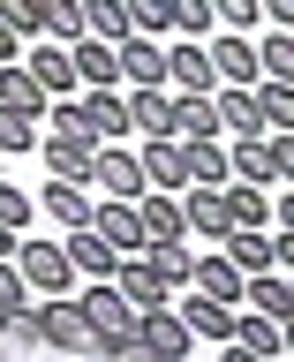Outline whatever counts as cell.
<instances>
[{
	"instance_id": "obj_1",
	"label": "cell",
	"mask_w": 294,
	"mask_h": 362,
	"mask_svg": "<svg viewBox=\"0 0 294 362\" xmlns=\"http://www.w3.org/2000/svg\"><path fill=\"white\" fill-rule=\"evenodd\" d=\"M30 325H38V339H45V347H61V355H90V347H106V339L90 332L83 302H61V294H38Z\"/></svg>"
},
{
	"instance_id": "obj_2",
	"label": "cell",
	"mask_w": 294,
	"mask_h": 362,
	"mask_svg": "<svg viewBox=\"0 0 294 362\" xmlns=\"http://www.w3.org/2000/svg\"><path fill=\"white\" fill-rule=\"evenodd\" d=\"M83 317H90V332L106 339V347H136V325H143V310H136L113 279H90L83 287Z\"/></svg>"
},
{
	"instance_id": "obj_3",
	"label": "cell",
	"mask_w": 294,
	"mask_h": 362,
	"mask_svg": "<svg viewBox=\"0 0 294 362\" xmlns=\"http://www.w3.org/2000/svg\"><path fill=\"white\" fill-rule=\"evenodd\" d=\"M166 90H174V98H211V90H219V68H211V45L204 38H174L166 45Z\"/></svg>"
},
{
	"instance_id": "obj_4",
	"label": "cell",
	"mask_w": 294,
	"mask_h": 362,
	"mask_svg": "<svg viewBox=\"0 0 294 362\" xmlns=\"http://www.w3.org/2000/svg\"><path fill=\"white\" fill-rule=\"evenodd\" d=\"M16 272H23V287L30 294H68L83 272L68 264V242H23L16 249Z\"/></svg>"
},
{
	"instance_id": "obj_5",
	"label": "cell",
	"mask_w": 294,
	"mask_h": 362,
	"mask_svg": "<svg viewBox=\"0 0 294 362\" xmlns=\"http://www.w3.org/2000/svg\"><path fill=\"white\" fill-rule=\"evenodd\" d=\"M90 234H98V242H113L121 249V257H143V211H136V204H121V197H98L90 204Z\"/></svg>"
},
{
	"instance_id": "obj_6",
	"label": "cell",
	"mask_w": 294,
	"mask_h": 362,
	"mask_svg": "<svg viewBox=\"0 0 294 362\" xmlns=\"http://www.w3.org/2000/svg\"><path fill=\"white\" fill-rule=\"evenodd\" d=\"M90 181H98V197L136 204V197H143V158H136L129 144H98V166H90Z\"/></svg>"
},
{
	"instance_id": "obj_7",
	"label": "cell",
	"mask_w": 294,
	"mask_h": 362,
	"mask_svg": "<svg viewBox=\"0 0 294 362\" xmlns=\"http://www.w3.org/2000/svg\"><path fill=\"white\" fill-rule=\"evenodd\" d=\"M211 45V68H219V83H234V90H257L264 83V68H257V45L242 38V30H219V38H204Z\"/></svg>"
},
{
	"instance_id": "obj_8",
	"label": "cell",
	"mask_w": 294,
	"mask_h": 362,
	"mask_svg": "<svg viewBox=\"0 0 294 362\" xmlns=\"http://www.w3.org/2000/svg\"><path fill=\"white\" fill-rule=\"evenodd\" d=\"M181 211H189V234H211V242H226V234H234L226 189H211V181H189V189H181Z\"/></svg>"
},
{
	"instance_id": "obj_9",
	"label": "cell",
	"mask_w": 294,
	"mask_h": 362,
	"mask_svg": "<svg viewBox=\"0 0 294 362\" xmlns=\"http://www.w3.org/2000/svg\"><path fill=\"white\" fill-rule=\"evenodd\" d=\"M189 325H181V310H143V325H136V347L143 355H158V362H181L189 355Z\"/></svg>"
},
{
	"instance_id": "obj_10",
	"label": "cell",
	"mask_w": 294,
	"mask_h": 362,
	"mask_svg": "<svg viewBox=\"0 0 294 362\" xmlns=\"http://www.w3.org/2000/svg\"><path fill=\"white\" fill-rule=\"evenodd\" d=\"M45 166H53V181H90V166H98V144L90 136H61V129H45Z\"/></svg>"
},
{
	"instance_id": "obj_11",
	"label": "cell",
	"mask_w": 294,
	"mask_h": 362,
	"mask_svg": "<svg viewBox=\"0 0 294 362\" xmlns=\"http://www.w3.org/2000/svg\"><path fill=\"white\" fill-rule=\"evenodd\" d=\"M68 61H76L83 90H121V45H106V38H76V45H68Z\"/></svg>"
},
{
	"instance_id": "obj_12",
	"label": "cell",
	"mask_w": 294,
	"mask_h": 362,
	"mask_svg": "<svg viewBox=\"0 0 294 362\" xmlns=\"http://www.w3.org/2000/svg\"><path fill=\"white\" fill-rule=\"evenodd\" d=\"M121 83L129 90H166V45L158 38H121Z\"/></svg>"
},
{
	"instance_id": "obj_13",
	"label": "cell",
	"mask_w": 294,
	"mask_h": 362,
	"mask_svg": "<svg viewBox=\"0 0 294 362\" xmlns=\"http://www.w3.org/2000/svg\"><path fill=\"white\" fill-rule=\"evenodd\" d=\"M181 166H189V181H211V189L234 181V151L219 136H181Z\"/></svg>"
},
{
	"instance_id": "obj_14",
	"label": "cell",
	"mask_w": 294,
	"mask_h": 362,
	"mask_svg": "<svg viewBox=\"0 0 294 362\" xmlns=\"http://www.w3.org/2000/svg\"><path fill=\"white\" fill-rule=\"evenodd\" d=\"M143 189H166V197H181L189 189V166H181V136H158V144H143Z\"/></svg>"
},
{
	"instance_id": "obj_15",
	"label": "cell",
	"mask_w": 294,
	"mask_h": 362,
	"mask_svg": "<svg viewBox=\"0 0 294 362\" xmlns=\"http://www.w3.org/2000/svg\"><path fill=\"white\" fill-rule=\"evenodd\" d=\"M23 68H30V76H38V83L53 90V98H76V83H83V76H76V61H68V45H61V38H38Z\"/></svg>"
},
{
	"instance_id": "obj_16",
	"label": "cell",
	"mask_w": 294,
	"mask_h": 362,
	"mask_svg": "<svg viewBox=\"0 0 294 362\" xmlns=\"http://www.w3.org/2000/svg\"><path fill=\"white\" fill-rule=\"evenodd\" d=\"M136 211H143V242H181V234H189V211H181V197H166V189H143Z\"/></svg>"
},
{
	"instance_id": "obj_17",
	"label": "cell",
	"mask_w": 294,
	"mask_h": 362,
	"mask_svg": "<svg viewBox=\"0 0 294 362\" xmlns=\"http://www.w3.org/2000/svg\"><path fill=\"white\" fill-rule=\"evenodd\" d=\"M211 113H219V136H264V121H257V90H234V83H219L211 90Z\"/></svg>"
},
{
	"instance_id": "obj_18",
	"label": "cell",
	"mask_w": 294,
	"mask_h": 362,
	"mask_svg": "<svg viewBox=\"0 0 294 362\" xmlns=\"http://www.w3.org/2000/svg\"><path fill=\"white\" fill-rule=\"evenodd\" d=\"M0 106H16V113H30V121H45V106H53V90L30 76L23 61H8L0 68Z\"/></svg>"
},
{
	"instance_id": "obj_19",
	"label": "cell",
	"mask_w": 294,
	"mask_h": 362,
	"mask_svg": "<svg viewBox=\"0 0 294 362\" xmlns=\"http://www.w3.org/2000/svg\"><path fill=\"white\" fill-rule=\"evenodd\" d=\"M68 264L83 272V279H121V249L98 242L90 226H76V234H68Z\"/></svg>"
},
{
	"instance_id": "obj_20",
	"label": "cell",
	"mask_w": 294,
	"mask_h": 362,
	"mask_svg": "<svg viewBox=\"0 0 294 362\" xmlns=\"http://www.w3.org/2000/svg\"><path fill=\"white\" fill-rule=\"evenodd\" d=\"M129 121L143 144H158V136H174V90H129Z\"/></svg>"
},
{
	"instance_id": "obj_21",
	"label": "cell",
	"mask_w": 294,
	"mask_h": 362,
	"mask_svg": "<svg viewBox=\"0 0 294 362\" xmlns=\"http://www.w3.org/2000/svg\"><path fill=\"white\" fill-rule=\"evenodd\" d=\"M242 302H249V310H264L271 325H287V317H294V287L279 279V272H249V279H242Z\"/></svg>"
},
{
	"instance_id": "obj_22",
	"label": "cell",
	"mask_w": 294,
	"mask_h": 362,
	"mask_svg": "<svg viewBox=\"0 0 294 362\" xmlns=\"http://www.w3.org/2000/svg\"><path fill=\"white\" fill-rule=\"evenodd\" d=\"M189 287H196V294H211V302H242V272L226 264V249H211V257H196Z\"/></svg>"
},
{
	"instance_id": "obj_23",
	"label": "cell",
	"mask_w": 294,
	"mask_h": 362,
	"mask_svg": "<svg viewBox=\"0 0 294 362\" xmlns=\"http://www.w3.org/2000/svg\"><path fill=\"white\" fill-rule=\"evenodd\" d=\"M181 325H189L196 339H219V347H234V310H226V302H211V294L181 302Z\"/></svg>"
},
{
	"instance_id": "obj_24",
	"label": "cell",
	"mask_w": 294,
	"mask_h": 362,
	"mask_svg": "<svg viewBox=\"0 0 294 362\" xmlns=\"http://www.w3.org/2000/svg\"><path fill=\"white\" fill-rule=\"evenodd\" d=\"M45 219H61L68 234H76V226H90V197H83V181H45Z\"/></svg>"
},
{
	"instance_id": "obj_25",
	"label": "cell",
	"mask_w": 294,
	"mask_h": 362,
	"mask_svg": "<svg viewBox=\"0 0 294 362\" xmlns=\"http://www.w3.org/2000/svg\"><path fill=\"white\" fill-rule=\"evenodd\" d=\"M226 211H234V226L264 234V226H271V189H257V181H226Z\"/></svg>"
},
{
	"instance_id": "obj_26",
	"label": "cell",
	"mask_w": 294,
	"mask_h": 362,
	"mask_svg": "<svg viewBox=\"0 0 294 362\" xmlns=\"http://www.w3.org/2000/svg\"><path fill=\"white\" fill-rule=\"evenodd\" d=\"M23 302H30V287H23L16 257H0V325H8V332H38V325H30V310H23Z\"/></svg>"
},
{
	"instance_id": "obj_27",
	"label": "cell",
	"mask_w": 294,
	"mask_h": 362,
	"mask_svg": "<svg viewBox=\"0 0 294 362\" xmlns=\"http://www.w3.org/2000/svg\"><path fill=\"white\" fill-rule=\"evenodd\" d=\"M143 264H151V279H158V287L174 294V287H189V272H196V257H189L181 242H151V249H143Z\"/></svg>"
},
{
	"instance_id": "obj_28",
	"label": "cell",
	"mask_w": 294,
	"mask_h": 362,
	"mask_svg": "<svg viewBox=\"0 0 294 362\" xmlns=\"http://www.w3.org/2000/svg\"><path fill=\"white\" fill-rule=\"evenodd\" d=\"M113 287L129 294L136 310H166V287L151 279V264H143V257H121V279H113Z\"/></svg>"
},
{
	"instance_id": "obj_29",
	"label": "cell",
	"mask_w": 294,
	"mask_h": 362,
	"mask_svg": "<svg viewBox=\"0 0 294 362\" xmlns=\"http://www.w3.org/2000/svg\"><path fill=\"white\" fill-rule=\"evenodd\" d=\"M83 38H106V45L136 38V30H129V8H121V0H83Z\"/></svg>"
},
{
	"instance_id": "obj_30",
	"label": "cell",
	"mask_w": 294,
	"mask_h": 362,
	"mask_svg": "<svg viewBox=\"0 0 294 362\" xmlns=\"http://www.w3.org/2000/svg\"><path fill=\"white\" fill-rule=\"evenodd\" d=\"M226 264L242 272H271V234H249V226H234V234H226Z\"/></svg>"
},
{
	"instance_id": "obj_31",
	"label": "cell",
	"mask_w": 294,
	"mask_h": 362,
	"mask_svg": "<svg viewBox=\"0 0 294 362\" xmlns=\"http://www.w3.org/2000/svg\"><path fill=\"white\" fill-rule=\"evenodd\" d=\"M257 121H264V136H294V90L287 83H257Z\"/></svg>"
},
{
	"instance_id": "obj_32",
	"label": "cell",
	"mask_w": 294,
	"mask_h": 362,
	"mask_svg": "<svg viewBox=\"0 0 294 362\" xmlns=\"http://www.w3.org/2000/svg\"><path fill=\"white\" fill-rule=\"evenodd\" d=\"M234 347H249V355H279V325H271V317L264 310H242V317H234Z\"/></svg>"
},
{
	"instance_id": "obj_33",
	"label": "cell",
	"mask_w": 294,
	"mask_h": 362,
	"mask_svg": "<svg viewBox=\"0 0 294 362\" xmlns=\"http://www.w3.org/2000/svg\"><path fill=\"white\" fill-rule=\"evenodd\" d=\"M234 181H257V189L279 181L271 174V136H242V144H234Z\"/></svg>"
},
{
	"instance_id": "obj_34",
	"label": "cell",
	"mask_w": 294,
	"mask_h": 362,
	"mask_svg": "<svg viewBox=\"0 0 294 362\" xmlns=\"http://www.w3.org/2000/svg\"><path fill=\"white\" fill-rule=\"evenodd\" d=\"M257 68H264V83H287L294 90V30H271L257 45Z\"/></svg>"
},
{
	"instance_id": "obj_35",
	"label": "cell",
	"mask_w": 294,
	"mask_h": 362,
	"mask_svg": "<svg viewBox=\"0 0 294 362\" xmlns=\"http://www.w3.org/2000/svg\"><path fill=\"white\" fill-rule=\"evenodd\" d=\"M38 16H45V38H61V45L83 38V0H38Z\"/></svg>"
},
{
	"instance_id": "obj_36",
	"label": "cell",
	"mask_w": 294,
	"mask_h": 362,
	"mask_svg": "<svg viewBox=\"0 0 294 362\" xmlns=\"http://www.w3.org/2000/svg\"><path fill=\"white\" fill-rule=\"evenodd\" d=\"M121 8H129L136 38H166V30H174V0H121Z\"/></svg>"
},
{
	"instance_id": "obj_37",
	"label": "cell",
	"mask_w": 294,
	"mask_h": 362,
	"mask_svg": "<svg viewBox=\"0 0 294 362\" xmlns=\"http://www.w3.org/2000/svg\"><path fill=\"white\" fill-rule=\"evenodd\" d=\"M38 144H45V129L30 121V113L0 106V151H38Z\"/></svg>"
},
{
	"instance_id": "obj_38",
	"label": "cell",
	"mask_w": 294,
	"mask_h": 362,
	"mask_svg": "<svg viewBox=\"0 0 294 362\" xmlns=\"http://www.w3.org/2000/svg\"><path fill=\"white\" fill-rule=\"evenodd\" d=\"M174 136H219L211 98H174Z\"/></svg>"
},
{
	"instance_id": "obj_39",
	"label": "cell",
	"mask_w": 294,
	"mask_h": 362,
	"mask_svg": "<svg viewBox=\"0 0 294 362\" xmlns=\"http://www.w3.org/2000/svg\"><path fill=\"white\" fill-rule=\"evenodd\" d=\"M0 23H8V30H16L23 45H30V38H45V16H38V0H0Z\"/></svg>"
},
{
	"instance_id": "obj_40",
	"label": "cell",
	"mask_w": 294,
	"mask_h": 362,
	"mask_svg": "<svg viewBox=\"0 0 294 362\" xmlns=\"http://www.w3.org/2000/svg\"><path fill=\"white\" fill-rule=\"evenodd\" d=\"M174 30L181 38H211V0H174Z\"/></svg>"
},
{
	"instance_id": "obj_41",
	"label": "cell",
	"mask_w": 294,
	"mask_h": 362,
	"mask_svg": "<svg viewBox=\"0 0 294 362\" xmlns=\"http://www.w3.org/2000/svg\"><path fill=\"white\" fill-rule=\"evenodd\" d=\"M211 16H219L226 30H257V23H264V8H257V0H211Z\"/></svg>"
},
{
	"instance_id": "obj_42",
	"label": "cell",
	"mask_w": 294,
	"mask_h": 362,
	"mask_svg": "<svg viewBox=\"0 0 294 362\" xmlns=\"http://www.w3.org/2000/svg\"><path fill=\"white\" fill-rule=\"evenodd\" d=\"M23 219H30V189L0 181V226H23Z\"/></svg>"
},
{
	"instance_id": "obj_43",
	"label": "cell",
	"mask_w": 294,
	"mask_h": 362,
	"mask_svg": "<svg viewBox=\"0 0 294 362\" xmlns=\"http://www.w3.org/2000/svg\"><path fill=\"white\" fill-rule=\"evenodd\" d=\"M271 174L294 181V136H271Z\"/></svg>"
},
{
	"instance_id": "obj_44",
	"label": "cell",
	"mask_w": 294,
	"mask_h": 362,
	"mask_svg": "<svg viewBox=\"0 0 294 362\" xmlns=\"http://www.w3.org/2000/svg\"><path fill=\"white\" fill-rule=\"evenodd\" d=\"M257 8H264L271 30H294V0H257Z\"/></svg>"
},
{
	"instance_id": "obj_45",
	"label": "cell",
	"mask_w": 294,
	"mask_h": 362,
	"mask_svg": "<svg viewBox=\"0 0 294 362\" xmlns=\"http://www.w3.org/2000/svg\"><path fill=\"white\" fill-rule=\"evenodd\" d=\"M271 264H279V272L294 279V234H279V242H271Z\"/></svg>"
},
{
	"instance_id": "obj_46",
	"label": "cell",
	"mask_w": 294,
	"mask_h": 362,
	"mask_svg": "<svg viewBox=\"0 0 294 362\" xmlns=\"http://www.w3.org/2000/svg\"><path fill=\"white\" fill-rule=\"evenodd\" d=\"M8 61H23V38L8 30V23H0V68H8Z\"/></svg>"
},
{
	"instance_id": "obj_47",
	"label": "cell",
	"mask_w": 294,
	"mask_h": 362,
	"mask_svg": "<svg viewBox=\"0 0 294 362\" xmlns=\"http://www.w3.org/2000/svg\"><path fill=\"white\" fill-rule=\"evenodd\" d=\"M16 249H23V234H16V226H0V257H16Z\"/></svg>"
},
{
	"instance_id": "obj_48",
	"label": "cell",
	"mask_w": 294,
	"mask_h": 362,
	"mask_svg": "<svg viewBox=\"0 0 294 362\" xmlns=\"http://www.w3.org/2000/svg\"><path fill=\"white\" fill-rule=\"evenodd\" d=\"M279 226H287V234H294V189H287V197H279Z\"/></svg>"
},
{
	"instance_id": "obj_49",
	"label": "cell",
	"mask_w": 294,
	"mask_h": 362,
	"mask_svg": "<svg viewBox=\"0 0 294 362\" xmlns=\"http://www.w3.org/2000/svg\"><path fill=\"white\" fill-rule=\"evenodd\" d=\"M279 355H294V317H287V325H279Z\"/></svg>"
},
{
	"instance_id": "obj_50",
	"label": "cell",
	"mask_w": 294,
	"mask_h": 362,
	"mask_svg": "<svg viewBox=\"0 0 294 362\" xmlns=\"http://www.w3.org/2000/svg\"><path fill=\"white\" fill-rule=\"evenodd\" d=\"M219 362H264V355H249V347H226V355Z\"/></svg>"
},
{
	"instance_id": "obj_51",
	"label": "cell",
	"mask_w": 294,
	"mask_h": 362,
	"mask_svg": "<svg viewBox=\"0 0 294 362\" xmlns=\"http://www.w3.org/2000/svg\"><path fill=\"white\" fill-rule=\"evenodd\" d=\"M287 287H294V279H287Z\"/></svg>"
},
{
	"instance_id": "obj_52",
	"label": "cell",
	"mask_w": 294,
	"mask_h": 362,
	"mask_svg": "<svg viewBox=\"0 0 294 362\" xmlns=\"http://www.w3.org/2000/svg\"><path fill=\"white\" fill-rule=\"evenodd\" d=\"M271 362H279V355H271Z\"/></svg>"
}]
</instances>
